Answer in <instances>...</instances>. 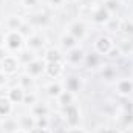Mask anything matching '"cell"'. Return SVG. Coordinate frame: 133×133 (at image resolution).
Returning a JSON list of instances; mask_svg holds the SVG:
<instances>
[{"instance_id": "cell-26", "label": "cell", "mask_w": 133, "mask_h": 133, "mask_svg": "<svg viewBox=\"0 0 133 133\" xmlns=\"http://www.w3.org/2000/svg\"><path fill=\"white\" fill-rule=\"evenodd\" d=\"M102 6L113 16V14H116V12L119 11L121 2H119V0H102Z\"/></svg>"}, {"instance_id": "cell-32", "label": "cell", "mask_w": 133, "mask_h": 133, "mask_svg": "<svg viewBox=\"0 0 133 133\" xmlns=\"http://www.w3.org/2000/svg\"><path fill=\"white\" fill-rule=\"evenodd\" d=\"M31 22L33 23H37V25H45L48 22V17L45 14H36V16L31 17Z\"/></svg>"}, {"instance_id": "cell-4", "label": "cell", "mask_w": 133, "mask_h": 133, "mask_svg": "<svg viewBox=\"0 0 133 133\" xmlns=\"http://www.w3.org/2000/svg\"><path fill=\"white\" fill-rule=\"evenodd\" d=\"M113 45H115L113 39L107 34H102L99 37H96V40L93 42V51L101 56H107V53L113 48Z\"/></svg>"}, {"instance_id": "cell-16", "label": "cell", "mask_w": 133, "mask_h": 133, "mask_svg": "<svg viewBox=\"0 0 133 133\" xmlns=\"http://www.w3.org/2000/svg\"><path fill=\"white\" fill-rule=\"evenodd\" d=\"M14 111V104L8 99L6 95H0V118H9Z\"/></svg>"}, {"instance_id": "cell-34", "label": "cell", "mask_w": 133, "mask_h": 133, "mask_svg": "<svg viewBox=\"0 0 133 133\" xmlns=\"http://www.w3.org/2000/svg\"><path fill=\"white\" fill-rule=\"evenodd\" d=\"M122 54H121V51H119V48L116 46V45H113V48L107 53V56L105 57H108V59H118V57H121Z\"/></svg>"}, {"instance_id": "cell-21", "label": "cell", "mask_w": 133, "mask_h": 133, "mask_svg": "<svg viewBox=\"0 0 133 133\" xmlns=\"http://www.w3.org/2000/svg\"><path fill=\"white\" fill-rule=\"evenodd\" d=\"M23 23H25V20H23L22 17H19V16H11V17H8V20H6V28H8L6 31H19Z\"/></svg>"}, {"instance_id": "cell-38", "label": "cell", "mask_w": 133, "mask_h": 133, "mask_svg": "<svg viewBox=\"0 0 133 133\" xmlns=\"http://www.w3.org/2000/svg\"><path fill=\"white\" fill-rule=\"evenodd\" d=\"M31 133H53V130L50 127H45V129H34Z\"/></svg>"}, {"instance_id": "cell-8", "label": "cell", "mask_w": 133, "mask_h": 133, "mask_svg": "<svg viewBox=\"0 0 133 133\" xmlns=\"http://www.w3.org/2000/svg\"><path fill=\"white\" fill-rule=\"evenodd\" d=\"M115 91L118 96L121 98H129L133 93V81L129 77H122V79H118L115 82Z\"/></svg>"}, {"instance_id": "cell-6", "label": "cell", "mask_w": 133, "mask_h": 133, "mask_svg": "<svg viewBox=\"0 0 133 133\" xmlns=\"http://www.w3.org/2000/svg\"><path fill=\"white\" fill-rule=\"evenodd\" d=\"M45 37L40 33H33L30 36H26V42H25V48L33 51V53H37L40 51L43 46H45Z\"/></svg>"}, {"instance_id": "cell-22", "label": "cell", "mask_w": 133, "mask_h": 133, "mask_svg": "<svg viewBox=\"0 0 133 133\" xmlns=\"http://www.w3.org/2000/svg\"><path fill=\"white\" fill-rule=\"evenodd\" d=\"M119 31L124 34L125 37H133V20L130 19H122L119 20Z\"/></svg>"}, {"instance_id": "cell-35", "label": "cell", "mask_w": 133, "mask_h": 133, "mask_svg": "<svg viewBox=\"0 0 133 133\" xmlns=\"http://www.w3.org/2000/svg\"><path fill=\"white\" fill-rule=\"evenodd\" d=\"M46 3L51 6V8H62L65 0H46Z\"/></svg>"}, {"instance_id": "cell-3", "label": "cell", "mask_w": 133, "mask_h": 133, "mask_svg": "<svg viewBox=\"0 0 133 133\" xmlns=\"http://www.w3.org/2000/svg\"><path fill=\"white\" fill-rule=\"evenodd\" d=\"M64 121L66 127H79L81 124V110L76 104H70L64 107Z\"/></svg>"}, {"instance_id": "cell-39", "label": "cell", "mask_w": 133, "mask_h": 133, "mask_svg": "<svg viewBox=\"0 0 133 133\" xmlns=\"http://www.w3.org/2000/svg\"><path fill=\"white\" fill-rule=\"evenodd\" d=\"M6 81H8V76L3 74V73H0V87H3L6 84Z\"/></svg>"}, {"instance_id": "cell-41", "label": "cell", "mask_w": 133, "mask_h": 133, "mask_svg": "<svg viewBox=\"0 0 133 133\" xmlns=\"http://www.w3.org/2000/svg\"><path fill=\"white\" fill-rule=\"evenodd\" d=\"M5 45V33H0V46Z\"/></svg>"}, {"instance_id": "cell-12", "label": "cell", "mask_w": 133, "mask_h": 133, "mask_svg": "<svg viewBox=\"0 0 133 133\" xmlns=\"http://www.w3.org/2000/svg\"><path fill=\"white\" fill-rule=\"evenodd\" d=\"M17 127L25 130V132H33L36 129V118H34L31 113H22L19 118H17Z\"/></svg>"}, {"instance_id": "cell-45", "label": "cell", "mask_w": 133, "mask_h": 133, "mask_svg": "<svg viewBox=\"0 0 133 133\" xmlns=\"http://www.w3.org/2000/svg\"><path fill=\"white\" fill-rule=\"evenodd\" d=\"M2 2H3V0H0V3H2Z\"/></svg>"}, {"instance_id": "cell-44", "label": "cell", "mask_w": 133, "mask_h": 133, "mask_svg": "<svg viewBox=\"0 0 133 133\" xmlns=\"http://www.w3.org/2000/svg\"><path fill=\"white\" fill-rule=\"evenodd\" d=\"M0 73H2V64H0Z\"/></svg>"}, {"instance_id": "cell-23", "label": "cell", "mask_w": 133, "mask_h": 133, "mask_svg": "<svg viewBox=\"0 0 133 133\" xmlns=\"http://www.w3.org/2000/svg\"><path fill=\"white\" fill-rule=\"evenodd\" d=\"M17 85H20L25 91H30L34 87V77H31V76L26 74V73H23V74L19 76V84H17Z\"/></svg>"}, {"instance_id": "cell-9", "label": "cell", "mask_w": 133, "mask_h": 133, "mask_svg": "<svg viewBox=\"0 0 133 133\" xmlns=\"http://www.w3.org/2000/svg\"><path fill=\"white\" fill-rule=\"evenodd\" d=\"M25 73L26 74H30L31 77H39V76H42L43 73H45V61L42 59V57H36L33 59L30 64H26L25 65Z\"/></svg>"}, {"instance_id": "cell-13", "label": "cell", "mask_w": 133, "mask_h": 133, "mask_svg": "<svg viewBox=\"0 0 133 133\" xmlns=\"http://www.w3.org/2000/svg\"><path fill=\"white\" fill-rule=\"evenodd\" d=\"M6 96H8V99L11 101L14 105H19V104H23L25 90H23L20 85H12V87H9V88H8Z\"/></svg>"}, {"instance_id": "cell-15", "label": "cell", "mask_w": 133, "mask_h": 133, "mask_svg": "<svg viewBox=\"0 0 133 133\" xmlns=\"http://www.w3.org/2000/svg\"><path fill=\"white\" fill-rule=\"evenodd\" d=\"M66 91H71V93H79L81 88H82V79L79 76H68L64 82Z\"/></svg>"}, {"instance_id": "cell-46", "label": "cell", "mask_w": 133, "mask_h": 133, "mask_svg": "<svg viewBox=\"0 0 133 133\" xmlns=\"http://www.w3.org/2000/svg\"><path fill=\"white\" fill-rule=\"evenodd\" d=\"M132 127H133V122H132Z\"/></svg>"}, {"instance_id": "cell-2", "label": "cell", "mask_w": 133, "mask_h": 133, "mask_svg": "<svg viewBox=\"0 0 133 133\" xmlns=\"http://www.w3.org/2000/svg\"><path fill=\"white\" fill-rule=\"evenodd\" d=\"M0 64H2V73L6 74L8 77L17 74V71L20 70V65H22L20 61H19V57L14 56V54H11V53H8V54L2 59Z\"/></svg>"}, {"instance_id": "cell-24", "label": "cell", "mask_w": 133, "mask_h": 133, "mask_svg": "<svg viewBox=\"0 0 133 133\" xmlns=\"http://www.w3.org/2000/svg\"><path fill=\"white\" fill-rule=\"evenodd\" d=\"M116 46L119 48L121 54L129 56V54H132V53H133V42L130 40V37H124V39H122V40H121Z\"/></svg>"}, {"instance_id": "cell-10", "label": "cell", "mask_w": 133, "mask_h": 133, "mask_svg": "<svg viewBox=\"0 0 133 133\" xmlns=\"http://www.w3.org/2000/svg\"><path fill=\"white\" fill-rule=\"evenodd\" d=\"M85 51L81 48V46H76V48H73V50H70V51H66L65 54V65H81L84 61H85Z\"/></svg>"}, {"instance_id": "cell-31", "label": "cell", "mask_w": 133, "mask_h": 133, "mask_svg": "<svg viewBox=\"0 0 133 133\" xmlns=\"http://www.w3.org/2000/svg\"><path fill=\"white\" fill-rule=\"evenodd\" d=\"M45 127H50V118L48 116L36 118V129H45Z\"/></svg>"}, {"instance_id": "cell-18", "label": "cell", "mask_w": 133, "mask_h": 133, "mask_svg": "<svg viewBox=\"0 0 133 133\" xmlns=\"http://www.w3.org/2000/svg\"><path fill=\"white\" fill-rule=\"evenodd\" d=\"M45 91H46V95H48L50 98H53V99H57V98L61 96V93L64 91V87H62V84H61L59 81H53V82L46 84V87H45Z\"/></svg>"}, {"instance_id": "cell-19", "label": "cell", "mask_w": 133, "mask_h": 133, "mask_svg": "<svg viewBox=\"0 0 133 133\" xmlns=\"http://www.w3.org/2000/svg\"><path fill=\"white\" fill-rule=\"evenodd\" d=\"M30 113L33 115L34 118L48 116V113H50V108H48V105H46L45 102H40V101H37L36 104H33V105L30 107Z\"/></svg>"}, {"instance_id": "cell-14", "label": "cell", "mask_w": 133, "mask_h": 133, "mask_svg": "<svg viewBox=\"0 0 133 133\" xmlns=\"http://www.w3.org/2000/svg\"><path fill=\"white\" fill-rule=\"evenodd\" d=\"M42 59L45 62H65V54H62L61 48H48L43 51Z\"/></svg>"}, {"instance_id": "cell-37", "label": "cell", "mask_w": 133, "mask_h": 133, "mask_svg": "<svg viewBox=\"0 0 133 133\" xmlns=\"http://www.w3.org/2000/svg\"><path fill=\"white\" fill-rule=\"evenodd\" d=\"M64 133H87L84 129H81V127H68Z\"/></svg>"}, {"instance_id": "cell-7", "label": "cell", "mask_w": 133, "mask_h": 133, "mask_svg": "<svg viewBox=\"0 0 133 133\" xmlns=\"http://www.w3.org/2000/svg\"><path fill=\"white\" fill-rule=\"evenodd\" d=\"M65 71V62H45V76L56 81Z\"/></svg>"}, {"instance_id": "cell-29", "label": "cell", "mask_w": 133, "mask_h": 133, "mask_svg": "<svg viewBox=\"0 0 133 133\" xmlns=\"http://www.w3.org/2000/svg\"><path fill=\"white\" fill-rule=\"evenodd\" d=\"M2 127H5V130H8V132H14V130H17L19 127H17V119L14 121V119H9V118H5V121H3V124H2Z\"/></svg>"}, {"instance_id": "cell-28", "label": "cell", "mask_w": 133, "mask_h": 133, "mask_svg": "<svg viewBox=\"0 0 133 133\" xmlns=\"http://www.w3.org/2000/svg\"><path fill=\"white\" fill-rule=\"evenodd\" d=\"M101 74H102V77H104L105 81H113L115 76H116V70H115L113 66H110V65H105L104 68H102Z\"/></svg>"}, {"instance_id": "cell-40", "label": "cell", "mask_w": 133, "mask_h": 133, "mask_svg": "<svg viewBox=\"0 0 133 133\" xmlns=\"http://www.w3.org/2000/svg\"><path fill=\"white\" fill-rule=\"evenodd\" d=\"M6 54H8L6 48H5V46H0V62H2V59H3V57H5Z\"/></svg>"}, {"instance_id": "cell-5", "label": "cell", "mask_w": 133, "mask_h": 133, "mask_svg": "<svg viewBox=\"0 0 133 133\" xmlns=\"http://www.w3.org/2000/svg\"><path fill=\"white\" fill-rule=\"evenodd\" d=\"M66 33L71 34L77 42H81V40H84V39L87 37V25H85V22L76 19V20H73V22L68 23Z\"/></svg>"}, {"instance_id": "cell-36", "label": "cell", "mask_w": 133, "mask_h": 133, "mask_svg": "<svg viewBox=\"0 0 133 133\" xmlns=\"http://www.w3.org/2000/svg\"><path fill=\"white\" fill-rule=\"evenodd\" d=\"M96 133H119V130L115 127H101V129H98Z\"/></svg>"}, {"instance_id": "cell-42", "label": "cell", "mask_w": 133, "mask_h": 133, "mask_svg": "<svg viewBox=\"0 0 133 133\" xmlns=\"http://www.w3.org/2000/svg\"><path fill=\"white\" fill-rule=\"evenodd\" d=\"M12 133H30V132H25V130H22V129H17V130H14Z\"/></svg>"}, {"instance_id": "cell-43", "label": "cell", "mask_w": 133, "mask_h": 133, "mask_svg": "<svg viewBox=\"0 0 133 133\" xmlns=\"http://www.w3.org/2000/svg\"><path fill=\"white\" fill-rule=\"evenodd\" d=\"M66 3H76V2H77V0H65Z\"/></svg>"}, {"instance_id": "cell-20", "label": "cell", "mask_w": 133, "mask_h": 133, "mask_svg": "<svg viewBox=\"0 0 133 133\" xmlns=\"http://www.w3.org/2000/svg\"><path fill=\"white\" fill-rule=\"evenodd\" d=\"M85 65L87 68H90V70H96V68H99L101 64H102V56L98 54V53H90V54H87L85 56Z\"/></svg>"}, {"instance_id": "cell-17", "label": "cell", "mask_w": 133, "mask_h": 133, "mask_svg": "<svg viewBox=\"0 0 133 133\" xmlns=\"http://www.w3.org/2000/svg\"><path fill=\"white\" fill-rule=\"evenodd\" d=\"M59 42H61V48H62L64 51H70V50H73V48L79 46V42H77L71 34H68V33L62 34V36L59 37Z\"/></svg>"}, {"instance_id": "cell-30", "label": "cell", "mask_w": 133, "mask_h": 133, "mask_svg": "<svg viewBox=\"0 0 133 133\" xmlns=\"http://www.w3.org/2000/svg\"><path fill=\"white\" fill-rule=\"evenodd\" d=\"M37 101H39V98H37V95L34 91H25V98H23V104L25 105H30L31 107Z\"/></svg>"}, {"instance_id": "cell-25", "label": "cell", "mask_w": 133, "mask_h": 133, "mask_svg": "<svg viewBox=\"0 0 133 133\" xmlns=\"http://www.w3.org/2000/svg\"><path fill=\"white\" fill-rule=\"evenodd\" d=\"M57 104L64 108V107H66V105H70V104H74V93H71V91H66V90H64L62 93H61V96L57 98Z\"/></svg>"}, {"instance_id": "cell-11", "label": "cell", "mask_w": 133, "mask_h": 133, "mask_svg": "<svg viewBox=\"0 0 133 133\" xmlns=\"http://www.w3.org/2000/svg\"><path fill=\"white\" fill-rule=\"evenodd\" d=\"M110 20H111V14L102 5H99L98 8L93 9V12H91V22L93 23H96V25H108Z\"/></svg>"}, {"instance_id": "cell-27", "label": "cell", "mask_w": 133, "mask_h": 133, "mask_svg": "<svg viewBox=\"0 0 133 133\" xmlns=\"http://www.w3.org/2000/svg\"><path fill=\"white\" fill-rule=\"evenodd\" d=\"M19 61H20V64H23V65H26V64H30L33 59H36L37 56L34 54L33 51H30V50H22L20 53H19Z\"/></svg>"}, {"instance_id": "cell-33", "label": "cell", "mask_w": 133, "mask_h": 133, "mask_svg": "<svg viewBox=\"0 0 133 133\" xmlns=\"http://www.w3.org/2000/svg\"><path fill=\"white\" fill-rule=\"evenodd\" d=\"M20 5L25 9H34V8H37L39 0H20Z\"/></svg>"}, {"instance_id": "cell-1", "label": "cell", "mask_w": 133, "mask_h": 133, "mask_svg": "<svg viewBox=\"0 0 133 133\" xmlns=\"http://www.w3.org/2000/svg\"><path fill=\"white\" fill-rule=\"evenodd\" d=\"M25 36L20 31H5V48L8 53H20L25 48Z\"/></svg>"}]
</instances>
